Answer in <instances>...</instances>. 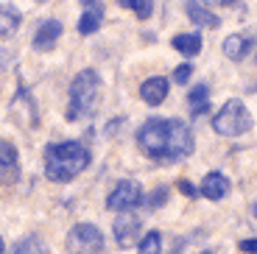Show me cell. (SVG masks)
Here are the masks:
<instances>
[{
    "instance_id": "484cf974",
    "label": "cell",
    "mask_w": 257,
    "mask_h": 254,
    "mask_svg": "<svg viewBox=\"0 0 257 254\" xmlns=\"http://www.w3.org/2000/svg\"><path fill=\"white\" fill-rule=\"evenodd\" d=\"M210 6H226V3H232V0H207Z\"/></svg>"
},
{
    "instance_id": "f546056e",
    "label": "cell",
    "mask_w": 257,
    "mask_h": 254,
    "mask_svg": "<svg viewBox=\"0 0 257 254\" xmlns=\"http://www.w3.org/2000/svg\"><path fill=\"white\" fill-rule=\"evenodd\" d=\"M201 254H212V251H201Z\"/></svg>"
},
{
    "instance_id": "7402d4cb",
    "label": "cell",
    "mask_w": 257,
    "mask_h": 254,
    "mask_svg": "<svg viewBox=\"0 0 257 254\" xmlns=\"http://www.w3.org/2000/svg\"><path fill=\"white\" fill-rule=\"evenodd\" d=\"M193 76V64H179L174 70V81L176 84H187V78Z\"/></svg>"
},
{
    "instance_id": "4316f807",
    "label": "cell",
    "mask_w": 257,
    "mask_h": 254,
    "mask_svg": "<svg viewBox=\"0 0 257 254\" xmlns=\"http://www.w3.org/2000/svg\"><path fill=\"white\" fill-rule=\"evenodd\" d=\"M78 3H81V6H87V9H90V6H95L98 0H78Z\"/></svg>"
},
{
    "instance_id": "e0dca14e",
    "label": "cell",
    "mask_w": 257,
    "mask_h": 254,
    "mask_svg": "<svg viewBox=\"0 0 257 254\" xmlns=\"http://www.w3.org/2000/svg\"><path fill=\"white\" fill-rule=\"evenodd\" d=\"M101 20H103V9L95 3V6H90L87 12L81 14V20H78V31H81L84 37H87V34H95L98 28H101Z\"/></svg>"
},
{
    "instance_id": "f1b7e54d",
    "label": "cell",
    "mask_w": 257,
    "mask_h": 254,
    "mask_svg": "<svg viewBox=\"0 0 257 254\" xmlns=\"http://www.w3.org/2000/svg\"><path fill=\"white\" fill-rule=\"evenodd\" d=\"M254 218H257V204H254Z\"/></svg>"
},
{
    "instance_id": "3957f363",
    "label": "cell",
    "mask_w": 257,
    "mask_h": 254,
    "mask_svg": "<svg viewBox=\"0 0 257 254\" xmlns=\"http://www.w3.org/2000/svg\"><path fill=\"white\" fill-rule=\"evenodd\" d=\"M101 98V78L95 70H81L70 81V95H67V120H78L84 114H92Z\"/></svg>"
},
{
    "instance_id": "ac0fdd59",
    "label": "cell",
    "mask_w": 257,
    "mask_h": 254,
    "mask_svg": "<svg viewBox=\"0 0 257 254\" xmlns=\"http://www.w3.org/2000/svg\"><path fill=\"white\" fill-rule=\"evenodd\" d=\"M187 101H190V112L199 117V114H204L207 109H210V89H207L204 84L193 87V89H190V95H187Z\"/></svg>"
},
{
    "instance_id": "2e32d148",
    "label": "cell",
    "mask_w": 257,
    "mask_h": 254,
    "mask_svg": "<svg viewBox=\"0 0 257 254\" xmlns=\"http://www.w3.org/2000/svg\"><path fill=\"white\" fill-rule=\"evenodd\" d=\"M171 45H174L179 53H185V56H199L201 53V37L199 34H176Z\"/></svg>"
},
{
    "instance_id": "5b68a950",
    "label": "cell",
    "mask_w": 257,
    "mask_h": 254,
    "mask_svg": "<svg viewBox=\"0 0 257 254\" xmlns=\"http://www.w3.org/2000/svg\"><path fill=\"white\" fill-rule=\"evenodd\" d=\"M103 235L95 223H76L67 235V254H101Z\"/></svg>"
},
{
    "instance_id": "8992f818",
    "label": "cell",
    "mask_w": 257,
    "mask_h": 254,
    "mask_svg": "<svg viewBox=\"0 0 257 254\" xmlns=\"http://www.w3.org/2000/svg\"><path fill=\"white\" fill-rule=\"evenodd\" d=\"M140 201H143L140 184L132 182V179H123V182L115 184V190L109 193L106 207H109V210H115V212H128V210H135Z\"/></svg>"
},
{
    "instance_id": "d4e9b609",
    "label": "cell",
    "mask_w": 257,
    "mask_h": 254,
    "mask_svg": "<svg viewBox=\"0 0 257 254\" xmlns=\"http://www.w3.org/2000/svg\"><path fill=\"white\" fill-rule=\"evenodd\" d=\"M179 190L185 193V196H196V193H199V190H196V187H193L190 182H187V179H182V182H179Z\"/></svg>"
},
{
    "instance_id": "4fadbf2b",
    "label": "cell",
    "mask_w": 257,
    "mask_h": 254,
    "mask_svg": "<svg viewBox=\"0 0 257 254\" xmlns=\"http://www.w3.org/2000/svg\"><path fill=\"white\" fill-rule=\"evenodd\" d=\"M246 51H249V37H243V34H229L224 39V56L229 62H240Z\"/></svg>"
},
{
    "instance_id": "6da1fadb",
    "label": "cell",
    "mask_w": 257,
    "mask_h": 254,
    "mask_svg": "<svg viewBox=\"0 0 257 254\" xmlns=\"http://www.w3.org/2000/svg\"><path fill=\"white\" fill-rule=\"evenodd\" d=\"M137 146L157 162H182L193 154V134L182 120L151 117L137 132Z\"/></svg>"
},
{
    "instance_id": "603a6c76",
    "label": "cell",
    "mask_w": 257,
    "mask_h": 254,
    "mask_svg": "<svg viewBox=\"0 0 257 254\" xmlns=\"http://www.w3.org/2000/svg\"><path fill=\"white\" fill-rule=\"evenodd\" d=\"M165 196H168V190H165V187L154 190V193H151V207H154V210H157V207H162V204H165Z\"/></svg>"
},
{
    "instance_id": "7c38bea8",
    "label": "cell",
    "mask_w": 257,
    "mask_h": 254,
    "mask_svg": "<svg viewBox=\"0 0 257 254\" xmlns=\"http://www.w3.org/2000/svg\"><path fill=\"white\" fill-rule=\"evenodd\" d=\"M17 168V148L9 140H0V176H6V182H14Z\"/></svg>"
},
{
    "instance_id": "5bb4252c",
    "label": "cell",
    "mask_w": 257,
    "mask_h": 254,
    "mask_svg": "<svg viewBox=\"0 0 257 254\" xmlns=\"http://www.w3.org/2000/svg\"><path fill=\"white\" fill-rule=\"evenodd\" d=\"M187 17H190L193 23H199V26H207V28H215L221 23V20L215 17L204 3H199V0H187Z\"/></svg>"
},
{
    "instance_id": "cb8c5ba5",
    "label": "cell",
    "mask_w": 257,
    "mask_h": 254,
    "mask_svg": "<svg viewBox=\"0 0 257 254\" xmlns=\"http://www.w3.org/2000/svg\"><path fill=\"white\" fill-rule=\"evenodd\" d=\"M240 251H243V254H257V237L240 240Z\"/></svg>"
},
{
    "instance_id": "9c48e42d",
    "label": "cell",
    "mask_w": 257,
    "mask_h": 254,
    "mask_svg": "<svg viewBox=\"0 0 257 254\" xmlns=\"http://www.w3.org/2000/svg\"><path fill=\"white\" fill-rule=\"evenodd\" d=\"M199 193L204 198H210V201H218V198H224L226 193H229V179H226L224 173H218V171L207 173V176L201 179Z\"/></svg>"
},
{
    "instance_id": "44dd1931",
    "label": "cell",
    "mask_w": 257,
    "mask_h": 254,
    "mask_svg": "<svg viewBox=\"0 0 257 254\" xmlns=\"http://www.w3.org/2000/svg\"><path fill=\"white\" fill-rule=\"evenodd\" d=\"M37 237H26V240H20L17 246H14V254H42L45 248L42 246H37Z\"/></svg>"
},
{
    "instance_id": "52a82bcc",
    "label": "cell",
    "mask_w": 257,
    "mask_h": 254,
    "mask_svg": "<svg viewBox=\"0 0 257 254\" xmlns=\"http://www.w3.org/2000/svg\"><path fill=\"white\" fill-rule=\"evenodd\" d=\"M12 109H14V120H17L20 126H37L39 123L37 103H34L31 92L26 89L23 81H20V89H17V95H14V101H12Z\"/></svg>"
},
{
    "instance_id": "ba28073f",
    "label": "cell",
    "mask_w": 257,
    "mask_h": 254,
    "mask_svg": "<svg viewBox=\"0 0 257 254\" xmlns=\"http://www.w3.org/2000/svg\"><path fill=\"white\" fill-rule=\"evenodd\" d=\"M140 229H143V223L137 221L135 215H120L115 221V240H117V246H123V248L135 246Z\"/></svg>"
},
{
    "instance_id": "7a4b0ae2",
    "label": "cell",
    "mask_w": 257,
    "mask_h": 254,
    "mask_svg": "<svg viewBox=\"0 0 257 254\" xmlns=\"http://www.w3.org/2000/svg\"><path fill=\"white\" fill-rule=\"evenodd\" d=\"M90 168V151L78 140L45 146V176L51 182H70Z\"/></svg>"
},
{
    "instance_id": "9a60e30c",
    "label": "cell",
    "mask_w": 257,
    "mask_h": 254,
    "mask_svg": "<svg viewBox=\"0 0 257 254\" xmlns=\"http://www.w3.org/2000/svg\"><path fill=\"white\" fill-rule=\"evenodd\" d=\"M20 28V14L12 6H0V39L14 37Z\"/></svg>"
},
{
    "instance_id": "8fae6325",
    "label": "cell",
    "mask_w": 257,
    "mask_h": 254,
    "mask_svg": "<svg viewBox=\"0 0 257 254\" xmlns=\"http://www.w3.org/2000/svg\"><path fill=\"white\" fill-rule=\"evenodd\" d=\"M59 37H62V23H59V20H48V23H42V26L37 28V34H34V48H37V51H51Z\"/></svg>"
},
{
    "instance_id": "277c9868",
    "label": "cell",
    "mask_w": 257,
    "mask_h": 254,
    "mask_svg": "<svg viewBox=\"0 0 257 254\" xmlns=\"http://www.w3.org/2000/svg\"><path fill=\"white\" fill-rule=\"evenodd\" d=\"M212 129H215V134H224V137H240L243 132L251 129L249 109H246L238 98H232V101H226L224 106L215 112V117H212Z\"/></svg>"
},
{
    "instance_id": "4dcf8cb0",
    "label": "cell",
    "mask_w": 257,
    "mask_h": 254,
    "mask_svg": "<svg viewBox=\"0 0 257 254\" xmlns=\"http://www.w3.org/2000/svg\"><path fill=\"white\" fill-rule=\"evenodd\" d=\"M254 62H257V59H254Z\"/></svg>"
},
{
    "instance_id": "ffe728a7",
    "label": "cell",
    "mask_w": 257,
    "mask_h": 254,
    "mask_svg": "<svg viewBox=\"0 0 257 254\" xmlns=\"http://www.w3.org/2000/svg\"><path fill=\"white\" fill-rule=\"evenodd\" d=\"M123 9H132L137 14V20H148L154 14V0H120Z\"/></svg>"
},
{
    "instance_id": "30bf717a",
    "label": "cell",
    "mask_w": 257,
    "mask_h": 254,
    "mask_svg": "<svg viewBox=\"0 0 257 254\" xmlns=\"http://www.w3.org/2000/svg\"><path fill=\"white\" fill-rule=\"evenodd\" d=\"M140 98L148 103V106H160V103L168 98V78L154 76V78H148V81H143Z\"/></svg>"
},
{
    "instance_id": "83f0119b",
    "label": "cell",
    "mask_w": 257,
    "mask_h": 254,
    "mask_svg": "<svg viewBox=\"0 0 257 254\" xmlns=\"http://www.w3.org/2000/svg\"><path fill=\"white\" fill-rule=\"evenodd\" d=\"M3 251H6V246H3V240H0V254H3Z\"/></svg>"
},
{
    "instance_id": "d6986e66",
    "label": "cell",
    "mask_w": 257,
    "mask_h": 254,
    "mask_svg": "<svg viewBox=\"0 0 257 254\" xmlns=\"http://www.w3.org/2000/svg\"><path fill=\"white\" fill-rule=\"evenodd\" d=\"M137 254H162V235L157 229H151V232L143 235L140 246H137Z\"/></svg>"
}]
</instances>
